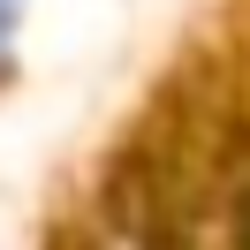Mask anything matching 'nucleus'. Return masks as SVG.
<instances>
[{
	"instance_id": "obj_1",
	"label": "nucleus",
	"mask_w": 250,
	"mask_h": 250,
	"mask_svg": "<svg viewBox=\"0 0 250 250\" xmlns=\"http://www.w3.org/2000/svg\"><path fill=\"white\" fill-rule=\"evenodd\" d=\"M8 23H16V0H0V38H8Z\"/></svg>"
}]
</instances>
